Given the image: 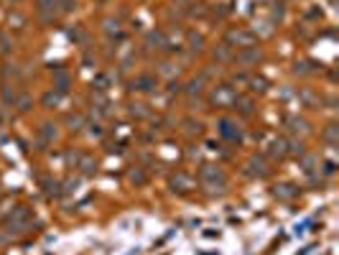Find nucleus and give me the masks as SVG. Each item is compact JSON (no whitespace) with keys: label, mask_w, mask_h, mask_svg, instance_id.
<instances>
[{"label":"nucleus","mask_w":339,"mask_h":255,"mask_svg":"<svg viewBox=\"0 0 339 255\" xmlns=\"http://www.w3.org/2000/svg\"><path fill=\"white\" fill-rule=\"evenodd\" d=\"M8 222H11V232H26L28 227H31V212H28L26 207H18V209H13L11 212V217H8Z\"/></svg>","instance_id":"1"},{"label":"nucleus","mask_w":339,"mask_h":255,"mask_svg":"<svg viewBox=\"0 0 339 255\" xmlns=\"http://www.w3.org/2000/svg\"><path fill=\"white\" fill-rule=\"evenodd\" d=\"M326 141H332V143L337 141V128H334V125H332V128H329V130H326Z\"/></svg>","instance_id":"13"},{"label":"nucleus","mask_w":339,"mask_h":255,"mask_svg":"<svg viewBox=\"0 0 339 255\" xmlns=\"http://www.w3.org/2000/svg\"><path fill=\"white\" fill-rule=\"evenodd\" d=\"M227 41L235 44V46H240V48H250L255 44V36L250 31H245V28H235V31L227 33Z\"/></svg>","instance_id":"2"},{"label":"nucleus","mask_w":339,"mask_h":255,"mask_svg":"<svg viewBox=\"0 0 339 255\" xmlns=\"http://www.w3.org/2000/svg\"><path fill=\"white\" fill-rule=\"evenodd\" d=\"M202 181L207 184V186H225V174H222V169H217V166H204L202 169Z\"/></svg>","instance_id":"3"},{"label":"nucleus","mask_w":339,"mask_h":255,"mask_svg":"<svg viewBox=\"0 0 339 255\" xmlns=\"http://www.w3.org/2000/svg\"><path fill=\"white\" fill-rule=\"evenodd\" d=\"M13 238H16V232H11V230H0V245L11 242Z\"/></svg>","instance_id":"10"},{"label":"nucleus","mask_w":339,"mask_h":255,"mask_svg":"<svg viewBox=\"0 0 339 255\" xmlns=\"http://www.w3.org/2000/svg\"><path fill=\"white\" fill-rule=\"evenodd\" d=\"M288 125H291V133H298V130H301V135H304V133H308V125H306L304 120H291Z\"/></svg>","instance_id":"8"},{"label":"nucleus","mask_w":339,"mask_h":255,"mask_svg":"<svg viewBox=\"0 0 339 255\" xmlns=\"http://www.w3.org/2000/svg\"><path fill=\"white\" fill-rule=\"evenodd\" d=\"M56 84H59V90H66V84H69V77L64 72H59L56 74Z\"/></svg>","instance_id":"11"},{"label":"nucleus","mask_w":339,"mask_h":255,"mask_svg":"<svg viewBox=\"0 0 339 255\" xmlns=\"http://www.w3.org/2000/svg\"><path fill=\"white\" fill-rule=\"evenodd\" d=\"M82 166H84V171H87V174H92V171H95V161H92V159H82Z\"/></svg>","instance_id":"12"},{"label":"nucleus","mask_w":339,"mask_h":255,"mask_svg":"<svg viewBox=\"0 0 339 255\" xmlns=\"http://www.w3.org/2000/svg\"><path fill=\"white\" fill-rule=\"evenodd\" d=\"M268 169H265V161L263 159H253L250 161V174H258V176H263Z\"/></svg>","instance_id":"6"},{"label":"nucleus","mask_w":339,"mask_h":255,"mask_svg":"<svg viewBox=\"0 0 339 255\" xmlns=\"http://www.w3.org/2000/svg\"><path fill=\"white\" fill-rule=\"evenodd\" d=\"M219 133H222L227 141H240V135H242L240 128H237L232 120H227V117H225V120H219Z\"/></svg>","instance_id":"4"},{"label":"nucleus","mask_w":339,"mask_h":255,"mask_svg":"<svg viewBox=\"0 0 339 255\" xmlns=\"http://www.w3.org/2000/svg\"><path fill=\"white\" fill-rule=\"evenodd\" d=\"M41 135H44L46 141H54L56 135H59V133H56V125H44V128H41Z\"/></svg>","instance_id":"7"},{"label":"nucleus","mask_w":339,"mask_h":255,"mask_svg":"<svg viewBox=\"0 0 339 255\" xmlns=\"http://www.w3.org/2000/svg\"><path fill=\"white\" fill-rule=\"evenodd\" d=\"M237 59H240V62H242V64H255V62H258V59H260V51H258V48H253V46H250V51H245V54H240V56H237Z\"/></svg>","instance_id":"5"},{"label":"nucleus","mask_w":339,"mask_h":255,"mask_svg":"<svg viewBox=\"0 0 339 255\" xmlns=\"http://www.w3.org/2000/svg\"><path fill=\"white\" fill-rule=\"evenodd\" d=\"M153 80L151 77H141V80H138V90H153Z\"/></svg>","instance_id":"9"}]
</instances>
